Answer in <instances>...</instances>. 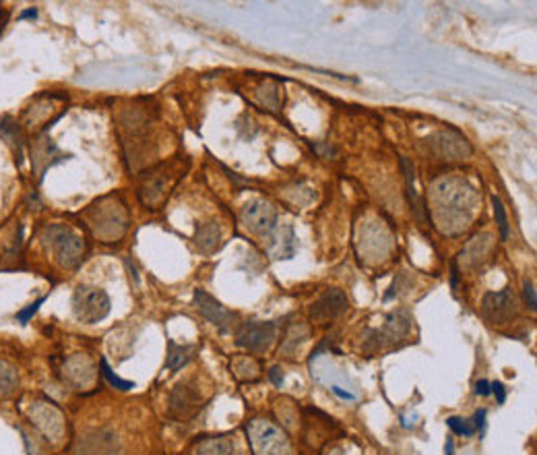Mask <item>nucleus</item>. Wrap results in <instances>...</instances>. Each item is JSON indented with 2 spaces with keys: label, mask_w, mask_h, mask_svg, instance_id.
<instances>
[{
  "label": "nucleus",
  "mask_w": 537,
  "mask_h": 455,
  "mask_svg": "<svg viewBox=\"0 0 537 455\" xmlns=\"http://www.w3.org/2000/svg\"><path fill=\"white\" fill-rule=\"evenodd\" d=\"M477 207L475 188L463 178H442L432 186V215L444 234L463 232Z\"/></svg>",
  "instance_id": "nucleus-1"
},
{
  "label": "nucleus",
  "mask_w": 537,
  "mask_h": 455,
  "mask_svg": "<svg viewBox=\"0 0 537 455\" xmlns=\"http://www.w3.org/2000/svg\"><path fill=\"white\" fill-rule=\"evenodd\" d=\"M89 226L102 242H116L129 228V215L125 205L116 197H106L89 207Z\"/></svg>",
  "instance_id": "nucleus-2"
},
{
  "label": "nucleus",
  "mask_w": 537,
  "mask_h": 455,
  "mask_svg": "<svg viewBox=\"0 0 537 455\" xmlns=\"http://www.w3.org/2000/svg\"><path fill=\"white\" fill-rule=\"evenodd\" d=\"M42 242L54 253V259L62 269H75L85 255L83 238L64 224H50L42 232Z\"/></svg>",
  "instance_id": "nucleus-3"
},
{
  "label": "nucleus",
  "mask_w": 537,
  "mask_h": 455,
  "mask_svg": "<svg viewBox=\"0 0 537 455\" xmlns=\"http://www.w3.org/2000/svg\"><path fill=\"white\" fill-rule=\"evenodd\" d=\"M255 455H291V443L285 433L273 422L257 418L246 427Z\"/></svg>",
  "instance_id": "nucleus-4"
},
{
  "label": "nucleus",
  "mask_w": 537,
  "mask_h": 455,
  "mask_svg": "<svg viewBox=\"0 0 537 455\" xmlns=\"http://www.w3.org/2000/svg\"><path fill=\"white\" fill-rule=\"evenodd\" d=\"M110 296L106 294V290L100 288H91V286H79L73 294V312L77 316V321L85 323V325H93L104 321L110 314Z\"/></svg>",
  "instance_id": "nucleus-5"
},
{
  "label": "nucleus",
  "mask_w": 537,
  "mask_h": 455,
  "mask_svg": "<svg viewBox=\"0 0 537 455\" xmlns=\"http://www.w3.org/2000/svg\"><path fill=\"white\" fill-rule=\"evenodd\" d=\"M27 414L31 422L37 427V431L52 443H60L64 435V416L62 412L48 402H31L27 408Z\"/></svg>",
  "instance_id": "nucleus-6"
},
{
  "label": "nucleus",
  "mask_w": 537,
  "mask_h": 455,
  "mask_svg": "<svg viewBox=\"0 0 537 455\" xmlns=\"http://www.w3.org/2000/svg\"><path fill=\"white\" fill-rule=\"evenodd\" d=\"M203 404H205V400L197 387H192L190 383H180L170 393L167 410H170L172 418H176L180 422H188L199 414Z\"/></svg>",
  "instance_id": "nucleus-7"
},
{
  "label": "nucleus",
  "mask_w": 537,
  "mask_h": 455,
  "mask_svg": "<svg viewBox=\"0 0 537 455\" xmlns=\"http://www.w3.org/2000/svg\"><path fill=\"white\" fill-rule=\"evenodd\" d=\"M275 335H277L275 321H248V323H242V327L238 329L236 346L251 352H263L273 344Z\"/></svg>",
  "instance_id": "nucleus-8"
},
{
  "label": "nucleus",
  "mask_w": 537,
  "mask_h": 455,
  "mask_svg": "<svg viewBox=\"0 0 537 455\" xmlns=\"http://www.w3.org/2000/svg\"><path fill=\"white\" fill-rule=\"evenodd\" d=\"M277 215L275 209L263 199H253L242 207V224L259 236H268L275 230Z\"/></svg>",
  "instance_id": "nucleus-9"
},
{
  "label": "nucleus",
  "mask_w": 537,
  "mask_h": 455,
  "mask_svg": "<svg viewBox=\"0 0 537 455\" xmlns=\"http://www.w3.org/2000/svg\"><path fill=\"white\" fill-rule=\"evenodd\" d=\"M64 383L77 391H87L95 385V366L85 354H75L64 362Z\"/></svg>",
  "instance_id": "nucleus-10"
},
{
  "label": "nucleus",
  "mask_w": 537,
  "mask_h": 455,
  "mask_svg": "<svg viewBox=\"0 0 537 455\" xmlns=\"http://www.w3.org/2000/svg\"><path fill=\"white\" fill-rule=\"evenodd\" d=\"M484 316L494 325H504L517 314V298L515 294L504 288L500 292H488L482 303Z\"/></svg>",
  "instance_id": "nucleus-11"
},
{
  "label": "nucleus",
  "mask_w": 537,
  "mask_h": 455,
  "mask_svg": "<svg viewBox=\"0 0 537 455\" xmlns=\"http://www.w3.org/2000/svg\"><path fill=\"white\" fill-rule=\"evenodd\" d=\"M194 304L199 308V312L213 323L221 333L232 331L234 323H236V314L232 310H228L219 301H215L211 294H207L205 290H194Z\"/></svg>",
  "instance_id": "nucleus-12"
},
{
  "label": "nucleus",
  "mask_w": 537,
  "mask_h": 455,
  "mask_svg": "<svg viewBox=\"0 0 537 455\" xmlns=\"http://www.w3.org/2000/svg\"><path fill=\"white\" fill-rule=\"evenodd\" d=\"M75 455H122L118 437L110 431H95L79 439Z\"/></svg>",
  "instance_id": "nucleus-13"
},
{
  "label": "nucleus",
  "mask_w": 537,
  "mask_h": 455,
  "mask_svg": "<svg viewBox=\"0 0 537 455\" xmlns=\"http://www.w3.org/2000/svg\"><path fill=\"white\" fill-rule=\"evenodd\" d=\"M428 143H430L432 152L436 153L438 157H442V159H465V157H469L473 153L471 145L465 141V137H461L455 131L438 133Z\"/></svg>",
  "instance_id": "nucleus-14"
},
{
  "label": "nucleus",
  "mask_w": 537,
  "mask_h": 455,
  "mask_svg": "<svg viewBox=\"0 0 537 455\" xmlns=\"http://www.w3.org/2000/svg\"><path fill=\"white\" fill-rule=\"evenodd\" d=\"M347 310V296L341 290H327L310 308V316L316 323H329Z\"/></svg>",
  "instance_id": "nucleus-15"
},
{
  "label": "nucleus",
  "mask_w": 537,
  "mask_h": 455,
  "mask_svg": "<svg viewBox=\"0 0 537 455\" xmlns=\"http://www.w3.org/2000/svg\"><path fill=\"white\" fill-rule=\"evenodd\" d=\"M298 249V240H295V232L291 226H281L268 234V244L267 251L273 259H291L295 255Z\"/></svg>",
  "instance_id": "nucleus-16"
},
{
  "label": "nucleus",
  "mask_w": 537,
  "mask_h": 455,
  "mask_svg": "<svg viewBox=\"0 0 537 455\" xmlns=\"http://www.w3.org/2000/svg\"><path fill=\"white\" fill-rule=\"evenodd\" d=\"M409 329V319H403V314H391L389 316V323L383 327V329H376V331H370L376 339V346L383 348L387 341H397L399 337H403Z\"/></svg>",
  "instance_id": "nucleus-17"
},
{
  "label": "nucleus",
  "mask_w": 537,
  "mask_h": 455,
  "mask_svg": "<svg viewBox=\"0 0 537 455\" xmlns=\"http://www.w3.org/2000/svg\"><path fill=\"white\" fill-rule=\"evenodd\" d=\"M197 346L194 344H176V341H172L170 339V344H167V358H165V368H170V371H180L182 366H186L192 358H194V354H197Z\"/></svg>",
  "instance_id": "nucleus-18"
},
{
  "label": "nucleus",
  "mask_w": 537,
  "mask_h": 455,
  "mask_svg": "<svg viewBox=\"0 0 537 455\" xmlns=\"http://www.w3.org/2000/svg\"><path fill=\"white\" fill-rule=\"evenodd\" d=\"M54 102L56 98H48V96H39L37 102L25 110V123L29 129H37V127H46L48 123V114L54 110Z\"/></svg>",
  "instance_id": "nucleus-19"
},
{
  "label": "nucleus",
  "mask_w": 537,
  "mask_h": 455,
  "mask_svg": "<svg viewBox=\"0 0 537 455\" xmlns=\"http://www.w3.org/2000/svg\"><path fill=\"white\" fill-rule=\"evenodd\" d=\"M197 247L205 255L219 251V247H221V228L215 222H209V224H203L201 228H197Z\"/></svg>",
  "instance_id": "nucleus-20"
},
{
  "label": "nucleus",
  "mask_w": 537,
  "mask_h": 455,
  "mask_svg": "<svg viewBox=\"0 0 537 455\" xmlns=\"http://www.w3.org/2000/svg\"><path fill=\"white\" fill-rule=\"evenodd\" d=\"M401 168H403V174H405V182H407V197H409V203H411V209H413V213H415V217L419 220V222H424V211H426V207H424V203H421V199H419V195H417V190H415V172H413V166L409 163V159L407 157H401Z\"/></svg>",
  "instance_id": "nucleus-21"
},
{
  "label": "nucleus",
  "mask_w": 537,
  "mask_h": 455,
  "mask_svg": "<svg viewBox=\"0 0 537 455\" xmlns=\"http://www.w3.org/2000/svg\"><path fill=\"white\" fill-rule=\"evenodd\" d=\"M197 455H236V445L230 437H209L197 445Z\"/></svg>",
  "instance_id": "nucleus-22"
},
{
  "label": "nucleus",
  "mask_w": 537,
  "mask_h": 455,
  "mask_svg": "<svg viewBox=\"0 0 537 455\" xmlns=\"http://www.w3.org/2000/svg\"><path fill=\"white\" fill-rule=\"evenodd\" d=\"M310 337V329L304 325V323H293V325H289L287 327V331H285V337H283V344H281V350L285 352V354H293L306 339Z\"/></svg>",
  "instance_id": "nucleus-23"
},
{
  "label": "nucleus",
  "mask_w": 537,
  "mask_h": 455,
  "mask_svg": "<svg viewBox=\"0 0 537 455\" xmlns=\"http://www.w3.org/2000/svg\"><path fill=\"white\" fill-rule=\"evenodd\" d=\"M19 387V375L15 366L6 360H0V398H10Z\"/></svg>",
  "instance_id": "nucleus-24"
},
{
  "label": "nucleus",
  "mask_w": 537,
  "mask_h": 455,
  "mask_svg": "<svg viewBox=\"0 0 537 455\" xmlns=\"http://www.w3.org/2000/svg\"><path fill=\"white\" fill-rule=\"evenodd\" d=\"M50 153H58V150L54 148V143H50V139H39V143L35 145V150H33V168H35V172L42 176V172L48 168V166H52V161L48 159L50 157Z\"/></svg>",
  "instance_id": "nucleus-25"
},
{
  "label": "nucleus",
  "mask_w": 537,
  "mask_h": 455,
  "mask_svg": "<svg viewBox=\"0 0 537 455\" xmlns=\"http://www.w3.org/2000/svg\"><path fill=\"white\" fill-rule=\"evenodd\" d=\"M0 135H2V139H6V143L12 148V152H15V159H17V163H21V157H23V143H21V133H19V127H15L8 118H4L2 121V125H0Z\"/></svg>",
  "instance_id": "nucleus-26"
},
{
  "label": "nucleus",
  "mask_w": 537,
  "mask_h": 455,
  "mask_svg": "<svg viewBox=\"0 0 537 455\" xmlns=\"http://www.w3.org/2000/svg\"><path fill=\"white\" fill-rule=\"evenodd\" d=\"M234 371H236V375L242 379V381H257L259 379V373H261V368H259V364H257V360H253V358H238L236 362H234Z\"/></svg>",
  "instance_id": "nucleus-27"
},
{
  "label": "nucleus",
  "mask_w": 537,
  "mask_h": 455,
  "mask_svg": "<svg viewBox=\"0 0 537 455\" xmlns=\"http://www.w3.org/2000/svg\"><path fill=\"white\" fill-rule=\"evenodd\" d=\"M492 205H494V215H496V222H498V228H500V238L507 240L509 238V215H507V209L500 201V197H492Z\"/></svg>",
  "instance_id": "nucleus-28"
},
{
  "label": "nucleus",
  "mask_w": 537,
  "mask_h": 455,
  "mask_svg": "<svg viewBox=\"0 0 537 455\" xmlns=\"http://www.w3.org/2000/svg\"><path fill=\"white\" fill-rule=\"evenodd\" d=\"M446 425H448V429H450L455 435L471 437V435H475V433H477V431L473 429V425H469V420L459 418V416H450V418L446 420Z\"/></svg>",
  "instance_id": "nucleus-29"
},
{
  "label": "nucleus",
  "mask_w": 537,
  "mask_h": 455,
  "mask_svg": "<svg viewBox=\"0 0 537 455\" xmlns=\"http://www.w3.org/2000/svg\"><path fill=\"white\" fill-rule=\"evenodd\" d=\"M102 375L110 381V385H112V387H116V389H120V391H129V389H133L134 387L131 381H122L120 377H116V375L112 373V368L108 366V362H106V360H102Z\"/></svg>",
  "instance_id": "nucleus-30"
},
{
  "label": "nucleus",
  "mask_w": 537,
  "mask_h": 455,
  "mask_svg": "<svg viewBox=\"0 0 537 455\" xmlns=\"http://www.w3.org/2000/svg\"><path fill=\"white\" fill-rule=\"evenodd\" d=\"M523 296H525V303L527 306L531 308V310H536L537 308V301H536V288H534V282H525L523 284Z\"/></svg>",
  "instance_id": "nucleus-31"
},
{
  "label": "nucleus",
  "mask_w": 537,
  "mask_h": 455,
  "mask_svg": "<svg viewBox=\"0 0 537 455\" xmlns=\"http://www.w3.org/2000/svg\"><path fill=\"white\" fill-rule=\"evenodd\" d=\"M490 389H492V393L496 395L498 404H504V402H507V389H504V385H502L500 381H496V383H490Z\"/></svg>",
  "instance_id": "nucleus-32"
},
{
  "label": "nucleus",
  "mask_w": 537,
  "mask_h": 455,
  "mask_svg": "<svg viewBox=\"0 0 537 455\" xmlns=\"http://www.w3.org/2000/svg\"><path fill=\"white\" fill-rule=\"evenodd\" d=\"M331 391L337 395V398H341V400H345V402H354L358 395L356 393H352V391H345L343 387H339V385H331Z\"/></svg>",
  "instance_id": "nucleus-33"
},
{
  "label": "nucleus",
  "mask_w": 537,
  "mask_h": 455,
  "mask_svg": "<svg viewBox=\"0 0 537 455\" xmlns=\"http://www.w3.org/2000/svg\"><path fill=\"white\" fill-rule=\"evenodd\" d=\"M490 393H492V389H490V381H486V379H480V381L475 383V395L488 398Z\"/></svg>",
  "instance_id": "nucleus-34"
},
{
  "label": "nucleus",
  "mask_w": 537,
  "mask_h": 455,
  "mask_svg": "<svg viewBox=\"0 0 537 455\" xmlns=\"http://www.w3.org/2000/svg\"><path fill=\"white\" fill-rule=\"evenodd\" d=\"M484 427H486V410H477V412L473 414V429L480 431V429H484Z\"/></svg>",
  "instance_id": "nucleus-35"
},
{
  "label": "nucleus",
  "mask_w": 537,
  "mask_h": 455,
  "mask_svg": "<svg viewBox=\"0 0 537 455\" xmlns=\"http://www.w3.org/2000/svg\"><path fill=\"white\" fill-rule=\"evenodd\" d=\"M268 379H271L277 387H281V383H283V371H281L279 366H273L271 373H268Z\"/></svg>",
  "instance_id": "nucleus-36"
},
{
  "label": "nucleus",
  "mask_w": 537,
  "mask_h": 455,
  "mask_svg": "<svg viewBox=\"0 0 537 455\" xmlns=\"http://www.w3.org/2000/svg\"><path fill=\"white\" fill-rule=\"evenodd\" d=\"M39 304H42V301H37V303H33V304H31V306H29V308H27V310H23V312H19V321H23V323H27V321H29V316H31V314H33V312H35V310H37V306H39Z\"/></svg>",
  "instance_id": "nucleus-37"
},
{
  "label": "nucleus",
  "mask_w": 537,
  "mask_h": 455,
  "mask_svg": "<svg viewBox=\"0 0 537 455\" xmlns=\"http://www.w3.org/2000/svg\"><path fill=\"white\" fill-rule=\"evenodd\" d=\"M35 15H37V10H35V8H31V10L23 12V15H21V19H27V17H35Z\"/></svg>",
  "instance_id": "nucleus-38"
},
{
  "label": "nucleus",
  "mask_w": 537,
  "mask_h": 455,
  "mask_svg": "<svg viewBox=\"0 0 537 455\" xmlns=\"http://www.w3.org/2000/svg\"><path fill=\"white\" fill-rule=\"evenodd\" d=\"M446 455H453V439L446 441Z\"/></svg>",
  "instance_id": "nucleus-39"
}]
</instances>
